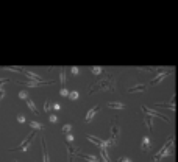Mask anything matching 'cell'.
I'll list each match as a JSON object with an SVG mask.
<instances>
[{
  "mask_svg": "<svg viewBox=\"0 0 178 162\" xmlns=\"http://www.w3.org/2000/svg\"><path fill=\"white\" fill-rule=\"evenodd\" d=\"M97 90H113V92H114L116 89H114L113 81H111L109 78H106V80L100 81V83H97V84H94L92 87H89L88 94H94V92H97Z\"/></svg>",
  "mask_w": 178,
  "mask_h": 162,
  "instance_id": "obj_1",
  "label": "cell"
},
{
  "mask_svg": "<svg viewBox=\"0 0 178 162\" xmlns=\"http://www.w3.org/2000/svg\"><path fill=\"white\" fill-rule=\"evenodd\" d=\"M36 136V133L35 131H31L28 136H27L22 142L17 145V147H14V148H11L9 151H16V150H20V151H28V147H30V143H31V140H33V137Z\"/></svg>",
  "mask_w": 178,
  "mask_h": 162,
  "instance_id": "obj_2",
  "label": "cell"
},
{
  "mask_svg": "<svg viewBox=\"0 0 178 162\" xmlns=\"http://www.w3.org/2000/svg\"><path fill=\"white\" fill-rule=\"evenodd\" d=\"M119 136H120V126L119 125H116V123L113 122V126H111V143H113V147H116L119 142Z\"/></svg>",
  "mask_w": 178,
  "mask_h": 162,
  "instance_id": "obj_3",
  "label": "cell"
},
{
  "mask_svg": "<svg viewBox=\"0 0 178 162\" xmlns=\"http://www.w3.org/2000/svg\"><path fill=\"white\" fill-rule=\"evenodd\" d=\"M142 111L144 112H147V115H150V117H158V118H161V120H166V122H170V118L167 117V115H164V114H161V112H158V111H155V109H150V108H147V106H142Z\"/></svg>",
  "mask_w": 178,
  "mask_h": 162,
  "instance_id": "obj_4",
  "label": "cell"
},
{
  "mask_svg": "<svg viewBox=\"0 0 178 162\" xmlns=\"http://www.w3.org/2000/svg\"><path fill=\"white\" fill-rule=\"evenodd\" d=\"M77 158H81V159H85V161H89V162H98V158H96L94 154H86V153H83V151H77Z\"/></svg>",
  "mask_w": 178,
  "mask_h": 162,
  "instance_id": "obj_5",
  "label": "cell"
},
{
  "mask_svg": "<svg viewBox=\"0 0 178 162\" xmlns=\"http://www.w3.org/2000/svg\"><path fill=\"white\" fill-rule=\"evenodd\" d=\"M24 73H25V77L28 78V80H31V81H38V83H41V81H44L39 75H36V73H33L31 70H24Z\"/></svg>",
  "mask_w": 178,
  "mask_h": 162,
  "instance_id": "obj_6",
  "label": "cell"
},
{
  "mask_svg": "<svg viewBox=\"0 0 178 162\" xmlns=\"http://www.w3.org/2000/svg\"><path fill=\"white\" fill-rule=\"evenodd\" d=\"M98 109H100V106H94L92 109H89L88 111V114H86V117H85V122L86 123H89L94 118V115H96V112H98Z\"/></svg>",
  "mask_w": 178,
  "mask_h": 162,
  "instance_id": "obj_7",
  "label": "cell"
},
{
  "mask_svg": "<svg viewBox=\"0 0 178 162\" xmlns=\"http://www.w3.org/2000/svg\"><path fill=\"white\" fill-rule=\"evenodd\" d=\"M150 148H152V140H150V137H144L142 143H141V150L142 151H148Z\"/></svg>",
  "mask_w": 178,
  "mask_h": 162,
  "instance_id": "obj_8",
  "label": "cell"
},
{
  "mask_svg": "<svg viewBox=\"0 0 178 162\" xmlns=\"http://www.w3.org/2000/svg\"><path fill=\"white\" fill-rule=\"evenodd\" d=\"M41 142H42V156H44V162H50L48 150H47V145H46V140H44V137H41Z\"/></svg>",
  "mask_w": 178,
  "mask_h": 162,
  "instance_id": "obj_9",
  "label": "cell"
},
{
  "mask_svg": "<svg viewBox=\"0 0 178 162\" xmlns=\"http://www.w3.org/2000/svg\"><path fill=\"white\" fill-rule=\"evenodd\" d=\"M145 90V84H137L135 87H130L128 89V94H136V92H144Z\"/></svg>",
  "mask_w": 178,
  "mask_h": 162,
  "instance_id": "obj_10",
  "label": "cell"
},
{
  "mask_svg": "<svg viewBox=\"0 0 178 162\" xmlns=\"http://www.w3.org/2000/svg\"><path fill=\"white\" fill-rule=\"evenodd\" d=\"M108 108H111V109H125L127 106L120 101H111V103H108Z\"/></svg>",
  "mask_w": 178,
  "mask_h": 162,
  "instance_id": "obj_11",
  "label": "cell"
},
{
  "mask_svg": "<svg viewBox=\"0 0 178 162\" xmlns=\"http://www.w3.org/2000/svg\"><path fill=\"white\" fill-rule=\"evenodd\" d=\"M166 77H167V72H161V73H158L156 77L152 80V84H158V83H161V81H163Z\"/></svg>",
  "mask_w": 178,
  "mask_h": 162,
  "instance_id": "obj_12",
  "label": "cell"
},
{
  "mask_svg": "<svg viewBox=\"0 0 178 162\" xmlns=\"http://www.w3.org/2000/svg\"><path fill=\"white\" fill-rule=\"evenodd\" d=\"M77 151H80V148H77V147H67V154H69V162L74 161V154H77Z\"/></svg>",
  "mask_w": 178,
  "mask_h": 162,
  "instance_id": "obj_13",
  "label": "cell"
},
{
  "mask_svg": "<svg viewBox=\"0 0 178 162\" xmlns=\"http://www.w3.org/2000/svg\"><path fill=\"white\" fill-rule=\"evenodd\" d=\"M88 140H89V142H92L94 145H97V147H100L103 139H98V137H96V136H91V134H88Z\"/></svg>",
  "mask_w": 178,
  "mask_h": 162,
  "instance_id": "obj_14",
  "label": "cell"
},
{
  "mask_svg": "<svg viewBox=\"0 0 178 162\" xmlns=\"http://www.w3.org/2000/svg\"><path fill=\"white\" fill-rule=\"evenodd\" d=\"M59 80H61V86L66 87V70H64V67L59 69Z\"/></svg>",
  "mask_w": 178,
  "mask_h": 162,
  "instance_id": "obj_15",
  "label": "cell"
},
{
  "mask_svg": "<svg viewBox=\"0 0 178 162\" xmlns=\"http://www.w3.org/2000/svg\"><path fill=\"white\" fill-rule=\"evenodd\" d=\"M25 101H27V106H28V108H30V109H31L33 112H35V114H39V111H38V108L35 106V103H33V101L30 100V97H28V98H27Z\"/></svg>",
  "mask_w": 178,
  "mask_h": 162,
  "instance_id": "obj_16",
  "label": "cell"
},
{
  "mask_svg": "<svg viewBox=\"0 0 178 162\" xmlns=\"http://www.w3.org/2000/svg\"><path fill=\"white\" fill-rule=\"evenodd\" d=\"M156 106H159V108H169L170 111H175V103H172V101H169V103H158Z\"/></svg>",
  "mask_w": 178,
  "mask_h": 162,
  "instance_id": "obj_17",
  "label": "cell"
},
{
  "mask_svg": "<svg viewBox=\"0 0 178 162\" xmlns=\"http://www.w3.org/2000/svg\"><path fill=\"white\" fill-rule=\"evenodd\" d=\"M28 125H30L33 129H41V131L44 129V125H42V123H38V122H28Z\"/></svg>",
  "mask_w": 178,
  "mask_h": 162,
  "instance_id": "obj_18",
  "label": "cell"
},
{
  "mask_svg": "<svg viewBox=\"0 0 178 162\" xmlns=\"http://www.w3.org/2000/svg\"><path fill=\"white\" fill-rule=\"evenodd\" d=\"M144 122H145L147 128L150 129V131H152V129H153V126H152V118H150V115H145V117H144Z\"/></svg>",
  "mask_w": 178,
  "mask_h": 162,
  "instance_id": "obj_19",
  "label": "cell"
},
{
  "mask_svg": "<svg viewBox=\"0 0 178 162\" xmlns=\"http://www.w3.org/2000/svg\"><path fill=\"white\" fill-rule=\"evenodd\" d=\"M91 72H92L94 75H100V73H103V69L98 67V66H96V67H91Z\"/></svg>",
  "mask_w": 178,
  "mask_h": 162,
  "instance_id": "obj_20",
  "label": "cell"
},
{
  "mask_svg": "<svg viewBox=\"0 0 178 162\" xmlns=\"http://www.w3.org/2000/svg\"><path fill=\"white\" fill-rule=\"evenodd\" d=\"M52 111V101L46 100V105H44V112H50Z\"/></svg>",
  "mask_w": 178,
  "mask_h": 162,
  "instance_id": "obj_21",
  "label": "cell"
},
{
  "mask_svg": "<svg viewBox=\"0 0 178 162\" xmlns=\"http://www.w3.org/2000/svg\"><path fill=\"white\" fill-rule=\"evenodd\" d=\"M5 70H9V72H24L25 69H22V67H3Z\"/></svg>",
  "mask_w": 178,
  "mask_h": 162,
  "instance_id": "obj_22",
  "label": "cell"
},
{
  "mask_svg": "<svg viewBox=\"0 0 178 162\" xmlns=\"http://www.w3.org/2000/svg\"><path fill=\"white\" fill-rule=\"evenodd\" d=\"M70 129H72V125H70V123H66V125L63 126V133H64V134H69Z\"/></svg>",
  "mask_w": 178,
  "mask_h": 162,
  "instance_id": "obj_23",
  "label": "cell"
},
{
  "mask_svg": "<svg viewBox=\"0 0 178 162\" xmlns=\"http://www.w3.org/2000/svg\"><path fill=\"white\" fill-rule=\"evenodd\" d=\"M19 98H22V100H27V98H28V94H27L25 90H20V92H19Z\"/></svg>",
  "mask_w": 178,
  "mask_h": 162,
  "instance_id": "obj_24",
  "label": "cell"
},
{
  "mask_svg": "<svg viewBox=\"0 0 178 162\" xmlns=\"http://www.w3.org/2000/svg\"><path fill=\"white\" fill-rule=\"evenodd\" d=\"M67 97H69L70 100H77V98H78V92H75V90H74V92H70Z\"/></svg>",
  "mask_w": 178,
  "mask_h": 162,
  "instance_id": "obj_25",
  "label": "cell"
},
{
  "mask_svg": "<svg viewBox=\"0 0 178 162\" xmlns=\"http://www.w3.org/2000/svg\"><path fill=\"white\" fill-rule=\"evenodd\" d=\"M59 94L63 95V97H67V95H69V90H67V87H61Z\"/></svg>",
  "mask_w": 178,
  "mask_h": 162,
  "instance_id": "obj_26",
  "label": "cell"
},
{
  "mask_svg": "<svg viewBox=\"0 0 178 162\" xmlns=\"http://www.w3.org/2000/svg\"><path fill=\"white\" fill-rule=\"evenodd\" d=\"M66 142L72 143V142H74V136H72V134H66Z\"/></svg>",
  "mask_w": 178,
  "mask_h": 162,
  "instance_id": "obj_27",
  "label": "cell"
},
{
  "mask_svg": "<svg viewBox=\"0 0 178 162\" xmlns=\"http://www.w3.org/2000/svg\"><path fill=\"white\" fill-rule=\"evenodd\" d=\"M70 72H72V75H80V69L78 67H72Z\"/></svg>",
  "mask_w": 178,
  "mask_h": 162,
  "instance_id": "obj_28",
  "label": "cell"
},
{
  "mask_svg": "<svg viewBox=\"0 0 178 162\" xmlns=\"http://www.w3.org/2000/svg\"><path fill=\"white\" fill-rule=\"evenodd\" d=\"M48 120L52 122V123H56V120H58V117L55 115V114H50V117H48Z\"/></svg>",
  "mask_w": 178,
  "mask_h": 162,
  "instance_id": "obj_29",
  "label": "cell"
},
{
  "mask_svg": "<svg viewBox=\"0 0 178 162\" xmlns=\"http://www.w3.org/2000/svg\"><path fill=\"white\" fill-rule=\"evenodd\" d=\"M17 122H19V123H25V117L22 115V114H19V115H17Z\"/></svg>",
  "mask_w": 178,
  "mask_h": 162,
  "instance_id": "obj_30",
  "label": "cell"
},
{
  "mask_svg": "<svg viewBox=\"0 0 178 162\" xmlns=\"http://www.w3.org/2000/svg\"><path fill=\"white\" fill-rule=\"evenodd\" d=\"M119 162H131V159H128V158H119Z\"/></svg>",
  "mask_w": 178,
  "mask_h": 162,
  "instance_id": "obj_31",
  "label": "cell"
},
{
  "mask_svg": "<svg viewBox=\"0 0 178 162\" xmlns=\"http://www.w3.org/2000/svg\"><path fill=\"white\" fill-rule=\"evenodd\" d=\"M3 95H5V89H3V87H0V101H2Z\"/></svg>",
  "mask_w": 178,
  "mask_h": 162,
  "instance_id": "obj_32",
  "label": "cell"
},
{
  "mask_svg": "<svg viewBox=\"0 0 178 162\" xmlns=\"http://www.w3.org/2000/svg\"><path fill=\"white\" fill-rule=\"evenodd\" d=\"M59 108H61V106H59L58 103H55V105H53V109H55V111H59Z\"/></svg>",
  "mask_w": 178,
  "mask_h": 162,
  "instance_id": "obj_33",
  "label": "cell"
},
{
  "mask_svg": "<svg viewBox=\"0 0 178 162\" xmlns=\"http://www.w3.org/2000/svg\"><path fill=\"white\" fill-rule=\"evenodd\" d=\"M152 162H161V161H156V159H152Z\"/></svg>",
  "mask_w": 178,
  "mask_h": 162,
  "instance_id": "obj_34",
  "label": "cell"
},
{
  "mask_svg": "<svg viewBox=\"0 0 178 162\" xmlns=\"http://www.w3.org/2000/svg\"><path fill=\"white\" fill-rule=\"evenodd\" d=\"M98 162H106V161H103V159H102V161H98Z\"/></svg>",
  "mask_w": 178,
  "mask_h": 162,
  "instance_id": "obj_35",
  "label": "cell"
},
{
  "mask_svg": "<svg viewBox=\"0 0 178 162\" xmlns=\"http://www.w3.org/2000/svg\"><path fill=\"white\" fill-rule=\"evenodd\" d=\"M13 162H17V161H13Z\"/></svg>",
  "mask_w": 178,
  "mask_h": 162,
  "instance_id": "obj_36",
  "label": "cell"
}]
</instances>
